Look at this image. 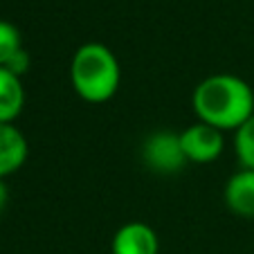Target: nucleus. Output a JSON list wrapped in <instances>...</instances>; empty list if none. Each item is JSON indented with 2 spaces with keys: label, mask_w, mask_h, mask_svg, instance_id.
<instances>
[{
  "label": "nucleus",
  "mask_w": 254,
  "mask_h": 254,
  "mask_svg": "<svg viewBox=\"0 0 254 254\" xmlns=\"http://www.w3.org/2000/svg\"><path fill=\"white\" fill-rule=\"evenodd\" d=\"M191 108L198 122L223 130H239L254 115V90L232 72H214L191 92Z\"/></svg>",
  "instance_id": "nucleus-1"
},
{
  "label": "nucleus",
  "mask_w": 254,
  "mask_h": 254,
  "mask_svg": "<svg viewBox=\"0 0 254 254\" xmlns=\"http://www.w3.org/2000/svg\"><path fill=\"white\" fill-rule=\"evenodd\" d=\"M70 83L88 104L111 101L122 83V65L115 52L97 41L79 45L70 61Z\"/></svg>",
  "instance_id": "nucleus-2"
},
{
  "label": "nucleus",
  "mask_w": 254,
  "mask_h": 254,
  "mask_svg": "<svg viewBox=\"0 0 254 254\" xmlns=\"http://www.w3.org/2000/svg\"><path fill=\"white\" fill-rule=\"evenodd\" d=\"M144 167L160 176H171L187 167V158L183 153L180 133L173 130H155L142 142Z\"/></svg>",
  "instance_id": "nucleus-3"
},
{
  "label": "nucleus",
  "mask_w": 254,
  "mask_h": 254,
  "mask_svg": "<svg viewBox=\"0 0 254 254\" xmlns=\"http://www.w3.org/2000/svg\"><path fill=\"white\" fill-rule=\"evenodd\" d=\"M180 144L189 164H209L223 155L225 135L223 130L196 120L185 130H180Z\"/></svg>",
  "instance_id": "nucleus-4"
},
{
  "label": "nucleus",
  "mask_w": 254,
  "mask_h": 254,
  "mask_svg": "<svg viewBox=\"0 0 254 254\" xmlns=\"http://www.w3.org/2000/svg\"><path fill=\"white\" fill-rule=\"evenodd\" d=\"M111 254H160V236L149 223H124L113 234Z\"/></svg>",
  "instance_id": "nucleus-5"
},
{
  "label": "nucleus",
  "mask_w": 254,
  "mask_h": 254,
  "mask_svg": "<svg viewBox=\"0 0 254 254\" xmlns=\"http://www.w3.org/2000/svg\"><path fill=\"white\" fill-rule=\"evenodd\" d=\"M225 207L239 218H254V171L239 169L227 178L223 189Z\"/></svg>",
  "instance_id": "nucleus-6"
},
{
  "label": "nucleus",
  "mask_w": 254,
  "mask_h": 254,
  "mask_svg": "<svg viewBox=\"0 0 254 254\" xmlns=\"http://www.w3.org/2000/svg\"><path fill=\"white\" fill-rule=\"evenodd\" d=\"M29 155L25 133L16 124H0V180L23 169Z\"/></svg>",
  "instance_id": "nucleus-7"
},
{
  "label": "nucleus",
  "mask_w": 254,
  "mask_h": 254,
  "mask_svg": "<svg viewBox=\"0 0 254 254\" xmlns=\"http://www.w3.org/2000/svg\"><path fill=\"white\" fill-rule=\"evenodd\" d=\"M25 108L23 79L0 67V124H14Z\"/></svg>",
  "instance_id": "nucleus-8"
},
{
  "label": "nucleus",
  "mask_w": 254,
  "mask_h": 254,
  "mask_svg": "<svg viewBox=\"0 0 254 254\" xmlns=\"http://www.w3.org/2000/svg\"><path fill=\"white\" fill-rule=\"evenodd\" d=\"M23 36L14 23L0 18V67H7L18 52H23Z\"/></svg>",
  "instance_id": "nucleus-9"
},
{
  "label": "nucleus",
  "mask_w": 254,
  "mask_h": 254,
  "mask_svg": "<svg viewBox=\"0 0 254 254\" xmlns=\"http://www.w3.org/2000/svg\"><path fill=\"white\" fill-rule=\"evenodd\" d=\"M234 151L241 162V169L254 171V115L239 130H234Z\"/></svg>",
  "instance_id": "nucleus-10"
},
{
  "label": "nucleus",
  "mask_w": 254,
  "mask_h": 254,
  "mask_svg": "<svg viewBox=\"0 0 254 254\" xmlns=\"http://www.w3.org/2000/svg\"><path fill=\"white\" fill-rule=\"evenodd\" d=\"M29 67H32V57H29V52L27 50H23V52H18L14 59L9 61V65H7V70L9 72H14L16 77H20L23 79L25 74L29 72Z\"/></svg>",
  "instance_id": "nucleus-11"
},
{
  "label": "nucleus",
  "mask_w": 254,
  "mask_h": 254,
  "mask_svg": "<svg viewBox=\"0 0 254 254\" xmlns=\"http://www.w3.org/2000/svg\"><path fill=\"white\" fill-rule=\"evenodd\" d=\"M7 202H9V187L5 185V180H0V214L5 211Z\"/></svg>",
  "instance_id": "nucleus-12"
}]
</instances>
